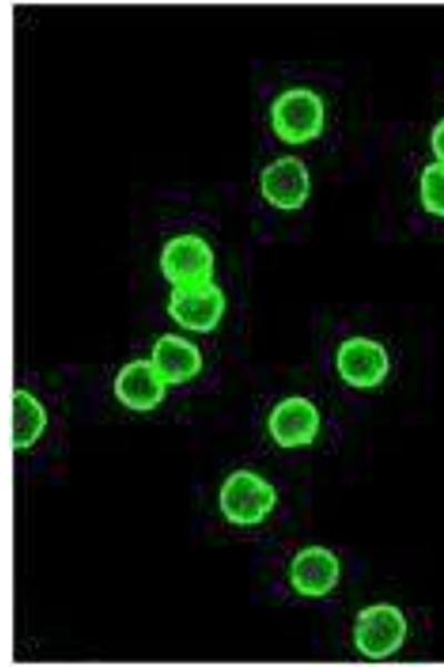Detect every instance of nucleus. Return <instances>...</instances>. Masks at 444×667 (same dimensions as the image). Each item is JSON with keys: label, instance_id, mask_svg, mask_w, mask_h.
<instances>
[{"label": "nucleus", "instance_id": "f257e3e1", "mask_svg": "<svg viewBox=\"0 0 444 667\" xmlns=\"http://www.w3.org/2000/svg\"><path fill=\"white\" fill-rule=\"evenodd\" d=\"M279 495L268 479L249 469L228 475L219 490V508L228 522L239 527L262 524L274 510Z\"/></svg>", "mask_w": 444, "mask_h": 667}, {"label": "nucleus", "instance_id": "f03ea898", "mask_svg": "<svg viewBox=\"0 0 444 667\" xmlns=\"http://www.w3.org/2000/svg\"><path fill=\"white\" fill-rule=\"evenodd\" d=\"M270 119L273 132L280 140L289 145H304L323 132L324 102L312 89L291 88L272 101Z\"/></svg>", "mask_w": 444, "mask_h": 667}, {"label": "nucleus", "instance_id": "7ed1b4c3", "mask_svg": "<svg viewBox=\"0 0 444 667\" xmlns=\"http://www.w3.org/2000/svg\"><path fill=\"white\" fill-rule=\"evenodd\" d=\"M407 633L408 623L398 606L376 603L357 613L352 637L354 647L362 656L382 660L403 647Z\"/></svg>", "mask_w": 444, "mask_h": 667}, {"label": "nucleus", "instance_id": "20e7f679", "mask_svg": "<svg viewBox=\"0 0 444 667\" xmlns=\"http://www.w3.org/2000/svg\"><path fill=\"white\" fill-rule=\"evenodd\" d=\"M159 267L172 288L213 280L215 255L210 242L200 233H176L163 243Z\"/></svg>", "mask_w": 444, "mask_h": 667}, {"label": "nucleus", "instance_id": "39448f33", "mask_svg": "<svg viewBox=\"0 0 444 667\" xmlns=\"http://www.w3.org/2000/svg\"><path fill=\"white\" fill-rule=\"evenodd\" d=\"M334 365L345 385L357 390H372L389 377L391 358L380 340L359 335L339 344Z\"/></svg>", "mask_w": 444, "mask_h": 667}, {"label": "nucleus", "instance_id": "423d86ee", "mask_svg": "<svg viewBox=\"0 0 444 667\" xmlns=\"http://www.w3.org/2000/svg\"><path fill=\"white\" fill-rule=\"evenodd\" d=\"M225 309V295L213 280L172 288L167 303L170 318L182 329L196 334L215 330Z\"/></svg>", "mask_w": 444, "mask_h": 667}, {"label": "nucleus", "instance_id": "0eeeda50", "mask_svg": "<svg viewBox=\"0 0 444 667\" xmlns=\"http://www.w3.org/2000/svg\"><path fill=\"white\" fill-rule=\"evenodd\" d=\"M322 416L307 397L291 395L279 400L270 410L266 428L272 440L283 449L312 445L319 436Z\"/></svg>", "mask_w": 444, "mask_h": 667}, {"label": "nucleus", "instance_id": "6e6552de", "mask_svg": "<svg viewBox=\"0 0 444 667\" xmlns=\"http://www.w3.org/2000/svg\"><path fill=\"white\" fill-rule=\"evenodd\" d=\"M259 181L265 201L282 211L300 210L311 191L309 169L301 158L293 155L281 156L268 163Z\"/></svg>", "mask_w": 444, "mask_h": 667}, {"label": "nucleus", "instance_id": "1a4fd4ad", "mask_svg": "<svg viewBox=\"0 0 444 667\" xmlns=\"http://www.w3.org/2000/svg\"><path fill=\"white\" fill-rule=\"evenodd\" d=\"M342 574L337 555L322 545H309L297 550L289 566L292 589L305 598H322L340 583Z\"/></svg>", "mask_w": 444, "mask_h": 667}, {"label": "nucleus", "instance_id": "9d476101", "mask_svg": "<svg viewBox=\"0 0 444 667\" xmlns=\"http://www.w3.org/2000/svg\"><path fill=\"white\" fill-rule=\"evenodd\" d=\"M168 387L149 358L128 361L113 380L114 397L123 407L137 412L158 408L165 398Z\"/></svg>", "mask_w": 444, "mask_h": 667}, {"label": "nucleus", "instance_id": "9b49d317", "mask_svg": "<svg viewBox=\"0 0 444 667\" xmlns=\"http://www.w3.org/2000/svg\"><path fill=\"white\" fill-rule=\"evenodd\" d=\"M149 359L168 386L193 380L203 368L200 348L190 339L165 332L152 345Z\"/></svg>", "mask_w": 444, "mask_h": 667}, {"label": "nucleus", "instance_id": "f8f14e48", "mask_svg": "<svg viewBox=\"0 0 444 667\" xmlns=\"http://www.w3.org/2000/svg\"><path fill=\"white\" fill-rule=\"evenodd\" d=\"M48 414L43 404L29 390L17 388L12 394V448L30 449L43 435Z\"/></svg>", "mask_w": 444, "mask_h": 667}, {"label": "nucleus", "instance_id": "ddd939ff", "mask_svg": "<svg viewBox=\"0 0 444 667\" xmlns=\"http://www.w3.org/2000/svg\"><path fill=\"white\" fill-rule=\"evenodd\" d=\"M420 199L424 210L444 218V162L426 165L420 177Z\"/></svg>", "mask_w": 444, "mask_h": 667}, {"label": "nucleus", "instance_id": "4468645a", "mask_svg": "<svg viewBox=\"0 0 444 667\" xmlns=\"http://www.w3.org/2000/svg\"><path fill=\"white\" fill-rule=\"evenodd\" d=\"M431 147L436 160L444 162V117L437 121L432 130Z\"/></svg>", "mask_w": 444, "mask_h": 667}]
</instances>
